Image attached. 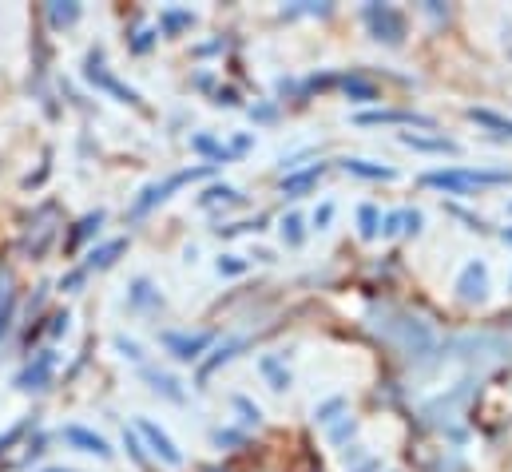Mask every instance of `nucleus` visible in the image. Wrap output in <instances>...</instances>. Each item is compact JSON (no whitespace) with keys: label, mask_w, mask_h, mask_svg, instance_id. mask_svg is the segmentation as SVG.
I'll return each mask as SVG.
<instances>
[{"label":"nucleus","mask_w":512,"mask_h":472,"mask_svg":"<svg viewBox=\"0 0 512 472\" xmlns=\"http://www.w3.org/2000/svg\"><path fill=\"white\" fill-rule=\"evenodd\" d=\"M215 445H243V437L231 429H215Z\"/></svg>","instance_id":"nucleus-50"},{"label":"nucleus","mask_w":512,"mask_h":472,"mask_svg":"<svg viewBox=\"0 0 512 472\" xmlns=\"http://www.w3.org/2000/svg\"><path fill=\"white\" fill-rule=\"evenodd\" d=\"M235 409L243 413V421H247V425H258V421H262V413H258V405H251L247 397H235Z\"/></svg>","instance_id":"nucleus-42"},{"label":"nucleus","mask_w":512,"mask_h":472,"mask_svg":"<svg viewBox=\"0 0 512 472\" xmlns=\"http://www.w3.org/2000/svg\"><path fill=\"white\" fill-rule=\"evenodd\" d=\"M44 472H76V469H44Z\"/></svg>","instance_id":"nucleus-55"},{"label":"nucleus","mask_w":512,"mask_h":472,"mask_svg":"<svg viewBox=\"0 0 512 472\" xmlns=\"http://www.w3.org/2000/svg\"><path fill=\"white\" fill-rule=\"evenodd\" d=\"M84 80L88 84H96L100 92H108V96H116L120 104H131V108H143V100H139V92L128 88L108 64H104V48H92L88 52V60H84Z\"/></svg>","instance_id":"nucleus-6"},{"label":"nucleus","mask_w":512,"mask_h":472,"mask_svg":"<svg viewBox=\"0 0 512 472\" xmlns=\"http://www.w3.org/2000/svg\"><path fill=\"white\" fill-rule=\"evenodd\" d=\"M44 16H48L52 28H72V24L80 20V4H76V0H52V4L44 8Z\"/></svg>","instance_id":"nucleus-26"},{"label":"nucleus","mask_w":512,"mask_h":472,"mask_svg":"<svg viewBox=\"0 0 512 472\" xmlns=\"http://www.w3.org/2000/svg\"><path fill=\"white\" fill-rule=\"evenodd\" d=\"M449 215H457L461 223H469V231H489V227H485L477 215H469V211H461V207H449Z\"/></svg>","instance_id":"nucleus-48"},{"label":"nucleus","mask_w":512,"mask_h":472,"mask_svg":"<svg viewBox=\"0 0 512 472\" xmlns=\"http://www.w3.org/2000/svg\"><path fill=\"white\" fill-rule=\"evenodd\" d=\"M60 437H64L72 449H80V453H92V457H100V461H112V445H108L100 433L84 429V425H68Z\"/></svg>","instance_id":"nucleus-13"},{"label":"nucleus","mask_w":512,"mask_h":472,"mask_svg":"<svg viewBox=\"0 0 512 472\" xmlns=\"http://www.w3.org/2000/svg\"><path fill=\"white\" fill-rule=\"evenodd\" d=\"M397 139H401V147L429 151V155H457V151H461L453 139H445V135H425V131H401Z\"/></svg>","instance_id":"nucleus-15"},{"label":"nucleus","mask_w":512,"mask_h":472,"mask_svg":"<svg viewBox=\"0 0 512 472\" xmlns=\"http://www.w3.org/2000/svg\"><path fill=\"white\" fill-rule=\"evenodd\" d=\"M191 147H195L199 155H207V159H219V163H227V159H231V151H227L215 135H195V139H191Z\"/></svg>","instance_id":"nucleus-33"},{"label":"nucleus","mask_w":512,"mask_h":472,"mask_svg":"<svg viewBox=\"0 0 512 472\" xmlns=\"http://www.w3.org/2000/svg\"><path fill=\"white\" fill-rule=\"evenodd\" d=\"M48 322H52V326H48V334H52V338H60V334L68 330V322H72V318H68V310H60V314H52Z\"/></svg>","instance_id":"nucleus-49"},{"label":"nucleus","mask_w":512,"mask_h":472,"mask_svg":"<svg viewBox=\"0 0 512 472\" xmlns=\"http://www.w3.org/2000/svg\"><path fill=\"white\" fill-rule=\"evenodd\" d=\"M322 175H326V163H314V167H306V171H294V175L282 179V195H286V199H302Z\"/></svg>","instance_id":"nucleus-21"},{"label":"nucleus","mask_w":512,"mask_h":472,"mask_svg":"<svg viewBox=\"0 0 512 472\" xmlns=\"http://www.w3.org/2000/svg\"><path fill=\"white\" fill-rule=\"evenodd\" d=\"M215 167H183V171H175V175H167V179H159V183H147L143 191H139V199L131 203V219H143L147 211H155L159 203H167L171 199V191H179V187H187V183H195V179H207Z\"/></svg>","instance_id":"nucleus-5"},{"label":"nucleus","mask_w":512,"mask_h":472,"mask_svg":"<svg viewBox=\"0 0 512 472\" xmlns=\"http://www.w3.org/2000/svg\"><path fill=\"white\" fill-rule=\"evenodd\" d=\"M100 227H104V211H92V215H84V219L72 227V235H68V242H64V250H68V254H76V250H80L88 238L100 235Z\"/></svg>","instance_id":"nucleus-25"},{"label":"nucleus","mask_w":512,"mask_h":472,"mask_svg":"<svg viewBox=\"0 0 512 472\" xmlns=\"http://www.w3.org/2000/svg\"><path fill=\"white\" fill-rule=\"evenodd\" d=\"M139 377L151 385V393H159V397H167L171 405H183L187 401V393H183V385L167 373V369H155V365H139Z\"/></svg>","instance_id":"nucleus-14"},{"label":"nucleus","mask_w":512,"mask_h":472,"mask_svg":"<svg viewBox=\"0 0 512 472\" xmlns=\"http://www.w3.org/2000/svg\"><path fill=\"white\" fill-rule=\"evenodd\" d=\"M346 469L350 472H382V461H378V457H358V461H350Z\"/></svg>","instance_id":"nucleus-46"},{"label":"nucleus","mask_w":512,"mask_h":472,"mask_svg":"<svg viewBox=\"0 0 512 472\" xmlns=\"http://www.w3.org/2000/svg\"><path fill=\"white\" fill-rule=\"evenodd\" d=\"M84 278H88V270L80 266V270H72V274H64V278H60V290H68V294H72V290H80V286H84Z\"/></svg>","instance_id":"nucleus-43"},{"label":"nucleus","mask_w":512,"mask_h":472,"mask_svg":"<svg viewBox=\"0 0 512 472\" xmlns=\"http://www.w3.org/2000/svg\"><path fill=\"white\" fill-rule=\"evenodd\" d=\"M425 187L445 191V195H473L485 187H505L512 183V171H489V167H445V171H425Z\"/></svg>","instance_id":"nucleus-3"},{"label":"nucleus","mask_w":512,"mask_h":472,"mask_svg":"<svg viewBox=\"0 0 512 472\" xmlns=\"http://www.w3.org/2000/svg\"><path fill=\"white\" fill-rule=\"evenodd\" d=\"M342 409H346V397H330V401H322V405L314 409V421H318V425H334Z\"/></svg>","instance_id":"nucleus-34"},{"label":"nucleus","mask_w":512,"mask_h":472,"mask_svg":"<svg viewBox=\"0 0 512 472\" xmlns=\"http://www.w3.org/2000/svg\"><path fill=\"white\" fill-rule=\"evenodd\" d=\"M362 20H366V28H370V36H374L378 44L397 48V44L405 40V16H401L393 4H366V8H362Z\"/></svg>","instance_id":"nucleus-8"},{"label":"nucleus","mask_w":512,"mask_h":472,"mask_svg":"<svg viewBox=\"0 0 512 472\" xmlns=\"http://www.w3.org/2000/svg\"><path fill=\"white\" fill-rule=\"evenodd\" d=\"M211 342H215V334H187V330H163L159 334V346L179 361H199Z\"/></svg>","instance_id":"nucleus-11"},{"label":"nucleus","mask_w":512,"mask_h":472,"mask_svg":"<svg viewBox=\"0 0 512 472\" xmlns=\"http://www.w3.org/2000/svg\"><path fill=\"white\" fill-rule=\"evenodd\" d=\"M477 385H481V377H465V381H457L453 389H445V393H437L433 401H425L421 405V421L429 425V429H449L453 437H457V417L469 409V401L477 397Z\"/></svg>","instance_id":"nucleus-4"},{"label":"nucleus","mask_w":512,"mask_h":472,"mask_svg":"<svg viewBox=\"0 0 512 472\" xmlns=\"http://www.w3.org/2000/svg\"><path fill=\"white\" fill-rule=\"evenodd\" d=\"M155 40H159V32H155V28H139V32H135V40H131V52H135V56H143V52H151V44H155Z\"/></svg>","instance_id":"nucleus-39"},{"label":"nucleus","mask_w":512,"mask_h":472,"mask_svg":"<svg viewBox=\"0 0 512 472\" xmlns=\"http://www.w3.org/2000/svg\"><path fill=\"white\" fill-rule=\"evenodd\" d=\"M116 350H120L124 357H131V361H143V350H139L131 338H124V334H116Z\"/></svg>","instance_id":"nucleus-44"},{"label":"nucleus","mask_w":512,"mask_h":472,"mask_svg":"<svg viewBox=\"0 0 512 472\" xmlns=\"http://www.w3.org/2000/svg\"><path fill=\"white\" fill-rule=\"evenodd\" d=\"M247 147H251V139H247V135H239V139L231 143V155H239V151H247Z\"/></svg>","instance_id":"nucleus-52"},{"label":"nucleus","mask_w":512,"mask_h":472,"mask_svg":"<svg viewBox=\"0 0 512 472\" xmlns=\"http://www.w3.org/2000/svg\"><path fill=\"white\" fill-rule=\"evenodd\" d=\"M187 28H195V12H191V8H167V12L159 16V32H163V36H179V32H187Z\"/></svg>","instance_id":"nucleus-27"},{"label":"nucleus","mask_w":512,"mask_h":472,"mask_svg":"<svg viewBox=\"0 0 512 472\" xmlns=\"http://www.w3.org/2000/svg\"><path fill=\"white\" fill-rule=\"evenodd\" d=\"M330 223H334V203H322V207L314 211V227H318V231H326Z\"/></svg>","instance_id":"nucleus-45"},{"label":"nucleus","mask_w":512,"mask_h":472,"mask_svg":"<svg viewBox=\"0 0 512 472\" xmlns=\"http://www.w3.org/2000/svg\"><path fill=\"white\" fill-rule=\"evenodd\" d=\"M425 12H429V16H449V8H445V4H437V0H429V4H425Z\"/></svg>","instance_id":"nucleus-51"},{"label":"nucleus","mask_w":512,"mask_h":472,"mask_svg":"<svg viewBox=\"0 0 512 472\" xmlns=\"http://www.w3.org/2000/svg\"><path fill=\"white\" fill-rule=\"evenodd\" d=\"M366 326L382 338V346H389L393 354L413 361V365H421V361H429V357L437 354V334H433V326H429L421 314L405 310V306L374 302V306L366 310Z\"/></svg>","instance_id":"nucleus-1"},{"label":"nucleus","mask_w":512,"mask_h":472,"mask_svg":"<svg viewBox=\"0 0 512 472\" xmlns=\"http://www.w3.org/2000/svg\"><path fill=\"white\" fill-rule=\"evenodd\" d=\"M278 231H282V242H286V246H302V238H306V219H302L298 211H290V215L278 223Z\"/></svg>","instance_id":"nucleus-31"},{"label":"nucleus","mask_w":512,"mask_h":472,"mask_svg":"<svg viewBox=\"0 0 512 472\" xmlns=\"http://www.w3.org/2000/svg\"><path fill=\"white\" fill-rule=\"evenodd\" d=\"M358 235L362 238L382 235V211H378L374 203H362V207H358Z\"/></svg>","instance_id":"nucleus-30"},{"label":"nucleus","mask_w":512,"mask_h":472,"mask_svg":"<svg viewBox=\"0 0 512 472\" xmlns=\"http://www.w3.org/2000/svg\"><path fill=\"white\" fill-rule=\"evenodd\" d=\"M128 310H135V314H151V310H163V294H159V290H155L147 278H131Z\"/></svg>","instance_id":"nucleus-17"},{"label":"nucleus","mask_w":512,"mask_h":472,"mask_svg":"<svg viewBox=\"0 0 512 472\" xmlns=\"http://www.w3.org/2000/svg\"><path fill=\"white\" fill-rule=\"evenodd\" d=\"M501 238H505V242L512 246V227H505V231H501Z\"/></svg>","instance_id":"nucleus-54"},{"label":"nucleus","mask_w":512,"mask_h":472,"mask_svg":"<svg viewBox=\"0 0 512 472\" xmlns=\"http://www.w3.org/2000/svg\"><path fill=\"white\" fill-rule=\"evenodd\" d=\"M469 119H473V123H481V127H489L493 135H509L512 139V119L509 116H497V112H489V108H469Z\"/></svg>","instance_id":"nucleus-29"},{"label":"nucleus","mask_w":512,"mask_h":472,"mask_svg":"<svg viewBox=\"0 0 512 472\" xmlns=\"http://www.w3.org/2000/svg\"><path fill=\"white\" fill-rule=\"evenodd\" d=\"M251 116H255V119H274V108H251Z\"/></svg>","instance_id":"nucleus-53"},{"label":"nucleus","mask_w":512,"mask_h":472,"mask_svg":"<svg viewBox=\"0 0 512 472\" xmlns=\"http://www.w3.org/2000/svg\"><path fill=\"white\" fill-rule=\"evenodd\" d=\"M135 437H139V441H147V449H151V453H155L163 465H183V453L175 449V441H171V437H167V433H163L155 421L139 417V421H135Z\"/></svg>","instance_id":"nucleus-12"},{"label":"nucleus","mask_w":512,"mask_h":472,"mask_svg":"<svg viewBox=\"0 0 512 472\" xmlns=\"http://www.w3.org/2000/svg\"><path fill=\"white\" fill-rule=\"evenodd\" d=\"M421 211H389L382 219V235L385 238H397V235H417L421 231Z\"/></svg>","instance_id":"nucleus-23"},{"label":"nucleus","mask_w":512,"mask_h":472,"mask_svg":"<svg viewBox=\"0 0 512 472\" xmlns=\"http://www.w3.org/2000/svg\"><path fill=\"white\" fill-rule=\"evenodd\" d=\"M215 266H219V274H227V278H239V274H247V266H251V262H247V258H239V254H223Z\"/></svg>","instance_id":"nucleus-36"},{"label":"nucleus","mask_w":512,"mask_h":472,"mask_svg":"<svg viewBox=\"0 0 512 472\" xmlns=\"http://www.w3.org/2000/svg\"><path fill=\"white\" fill-rule=\"evenodd\" d=\"M56 227H60V207H56V203H44L40 211H32V219H28V227H24V238H20V250L32 254V258H40V254L52 246Z\"/></svg>","instance_id":"nucleus-7"},{"label":"nucleus","mask_w":512,"mask_h":472,"mask_svg":"<svg viewBox=\"0 0 512 472\" xmlns=\"http://www.w3.org/2000/svg\"><path fill=\"white\" fill-rule=\"evenodd\" d=\"M223 238H235V235H247V231H262V219H251V223H227V227H215Z\"/></svg>","instance_id":"nucleus-41"},{"label":"nucleus","mask_w":512,"mask_h":472,"mask_svg":"<svg viewBox=\"0 0 512 472\" xmlns=\"http://www.w3.org/2000/svg\"><path fill=\"white\" fill-rule=\"evenodd\" d=\"M338 84H342V92L350 96V104H374V100H378V88H374L370 80H362V76H342Z\"/></svg>","instance_id":"nucleus-28"},{"label":"nucleus","mask_w":512,"mask_h":472,"mask_svg":"<svg viewBox=\"0 0 512 472\" xmlns=\"http://www.w3.org/2000/svg\"><path fill=\"white\" fill-rule=\"evenodd\" d=\"M124 445H128V453L135 457V465L143 472H151V461H147V453H143V445H139V437H135V429H124Z\"/></svg>","instance_id":"nucleus-37"},{"label":"nucleus","mask_w":512,"mask_h":472,"mask_svg":"<svg viewBox=\"0 0 512 472\" xmlns=\"http://www.w3.org/2000/svg\"><path fill=\"white\" fill-rule=\"evenodd\" d=\"M354 433H358V421H354L350 413H346L342 421H334V425H330V441H334V445H346Z\"/></svg>","instance_id":"nucleus-35"},{"label":"nucleus","mask_w":512,"mask_h":472,"mask_svg":"<svg viewBox=\"0 0 512 472\" xmlns=\"http://www.w3.org/2000/svg\"><path fill=\"white\" fill-rule=\"evenodd\" d=\"M215 203H243V195L235 187H227V183H215V187H207L199 195V207H215Z\"/></svg>","instance_id":"nucleus-32"},{"label":"nucleus","mask_w":512,"mask_h":472,"mask_svg":"<svg viewBox=\"0 0 512 472\" xmlns=\"http://www.w3.org/2000/svg\"><path fill=\"white\" fill-rule=\"evenodd\" d=\"M282 16H286V20H294V16H330V4H302V8H282Z\"/></svg>","instance_id":"nucleus-40"},{"label":"nucleus","mask_w":512,"mask_h":472,"mask_svg":"<svg viewBox=\"0 0 512 472\" xmlns=\"http://www.w3.org/2000/svg\"><path fill=\"white\" fill-rule=\"evenodd\" d=\"M437 354H441V361H465L481 377L485 369L501 365L512 354V346L501 334H461V338H449L445 346H437Z\"/></svg>","instance_id":"nucleus-2"},{"label":"nucleus","mask_w":512,"mask_h":472,"mask_svg":"<svg viewBox=\"0 0 512 472\" xmlns=\"http://www.w3.org/2000/svg\"><path fill=\"white\" fill-rule=\"evenodd\" d=\"M28 429H36V417H24L20 425H12V429H8L4 437H0V453H8V445H16V441H20V437H24Z\"/></svg>","instance_id":"nucleus-38"},{"label":"nucleus","mask_w":512,"mask_h":472,"mask_svg":"<svg viewBox=\"0 0 512 472\" xmlns=\"http://www.w3.org/2000/svg\"><path fill=\"white\" fill-rule=\"evenodd\" d=\"M509 290H512V278H509Z\"/></svg>","instance_id":"nucleus-56"},{"label":"nucleus","mask_w":512,"mask_h":472,"mask_svg":"<svg viewBox=\"0 0 512 472\" xmlns=\"http://www.w3.org/2000/svg\"><path fill=\"white\" fill-rule=\"evenodd\" d=\"M457 298L465 302V306H481L485 298H489V266L481 262V258H473V262H465L461 266V274H457Z\"/></svg>","instance_id":"nucleus-10"},{"label":"nucleus","mask_w":512,"mask_h":472,"mask_svg":"<svg viewBox=\"0 0 512 472\" xmlns=\"http://www.w3.org/2000/svg\"><path fill=\"white\" fill-rule=\"evenodd\" d=\"M12 318H16V282L12 270L0 262V338L12 330Z\"/></svg>","instance_id":"nucleus-19"},{"label":"nucleus","mask_w":512,"mask_h":472,"mask_svg":"<svg viewBox=\"0 0 512 472\" xmlns=\"http://www.w3.org/2000/svg\"><path fill=\"white\" fill-rule=\"evenodd\" d=\"M258 373L266 377V385H270L274 393H286V389H290V369H286V357L282 354L258 357Z\"/></svg>","instance_id":"nucleus-20"},{"label":"nucleus","mask_w":512,"mask_h":472,"mask_svg":"<svg viewBox=\"0 0 512 472\" xmlns=\"http://www.w3.org/2000/svg\"><path fill=\"white\" fill-rule=\"evenodd\" d=\"M358 123H397V127H433V119L421 112H401V108H378V112H362Z\"/></svg>","instance_id":"nucleus-18"},{"label":"nucleus","mask_w":512,"mask_h":472,"mask_svg":"<svg viewBox=\"0 0 512 472\" xmlns=\"http://www.w3.org/2000/svg\"><path fill=\"white\" fill-rule=\"evenodd\" d=\"M215 104H219V108H239V92H235V88H219V92H215Z\"/></svg>","instance_id":"nucleus-47"},{"label":"nucleus","mask_w":512,"mask_h":472,"mask_svg":"<svg viewBox=\"0 0 512 472\" xmlns=\"http://www.w3.org/2000/svg\"><path fill=\"white\" fill-rule=\"evenodd\" d=\"M128 250V238H112V242H104V246H96L92 254H88V262H84V270L92 274V270H108V266H116V258Z\"/></svg>","instance_id":"nucleus-24"},{"label":"nucleus","mask_w":512,"mask_h":472,"mask_svg":"<svg viewBox=\"0 0 512 472\" xmlns=\"http://www.w3.org/2000/svg\"><path fill=\"white\" fill-rule=\"evenodd\" d=\"M342 171H346V175H354V179H370V183H389V179H397V171H393V167H385V163H370V159H342Z\"/></svg>","instance_id":"nucleus-22"},{"label":"nucleus","mask_w":512,"mask_h":472,"mask_svg":"<svg viewBox=\"0 0 512 472\" xmlns=\"http://www.w3.org/2000/svg\"><path fill=\"white\" fill-rule=\"evenodd\" d=\"M52 373H56V350H36L20 365V373L12 377V385L20 393H44L52 385Z\"/></svg>","instance_id":"nucleus-9"},{"label":"nucleus","mask_w":512,"mask_h":472,"mask_svg":"<svg viewBox=\"0 0 512 472\" xmlns=\"http://www.w3.org/2000/svg\"><path fill=\"white\" fill-rule=\"evenodd\" d=\"M243 346H247V338H227V342H219V346L211 350V357H207V361H199V377H195V381H199V389H207L211 373H215L219 365H227V361L239 354Z\"/></svg>","instance_id":"nucleus-16"}]
</instances>
